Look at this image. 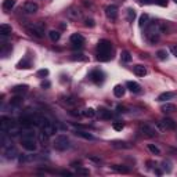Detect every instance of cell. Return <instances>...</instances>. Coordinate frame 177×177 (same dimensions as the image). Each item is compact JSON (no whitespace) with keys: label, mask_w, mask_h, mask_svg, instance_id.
<instances>
[{"label":"cell","mask_w":177,"mask_h":177,"mask_svg":"<svg viewBox=\"0 0 177 177\" xmlns=\"http://www.w3.org/2000/svg\"><path fill=\"white\" fill-rule=\"evenodd\" d=\"M112 168L115 169L116 172H120V173H129V169H127L126 166H123V165H113Z\"/></svg>","instance_id":"obj_33"},{"label":"cell","mask_w":177,"mask_h":177,"mask_svg":"<svg viewBox=\"0 0 177 177\" xmlns=\"http://www.w3.org/2000/svg\"><path fill=\"white\" fill-rule=\"evenodd\" d=\"M157 57L159 58V60H166V58H168V51L166 50H159L158 53H157Z\"/></svg>","instance_id":"obj_36"},{"label":"cell","mask_w":177,"mask_h":177,"mask_svg":"<svg viewBox=\"0 0 177 177\" xmlns=\"http://www.w3.org/2000/svg\"><path fill=\"white\" fill-rule=\"evenodd\" d=\"M11 33V26L7 25V24H2L0 25V35L2 36H8Z\"/></svg>","instance_id":"obj_24"},{"label":"cell","mask_w":177,"mask_h":177,"mask_svg":"<svg viewBox=\"0 0 177 177\" xmlns=\"http://www.w3.org/2000/svg\"><path fill=\"white\" fill-rule=\"evenodd\" d=\"M113 148H124V150H127V148H130V145L127 143H124V141H112L111 143Z\"/></svg>","instance_id":"obj_25"},{"label":"cell","mask_w":177,"mask_h":177,"mask_svg":"<svg viewBox=\"0 0 177 177\" xmlns=\"http://www.w3.org/2000/svg\"><path fill=\"white\" fill-rule=\"evenodd\" d=\"M172 53H173V54H174L176 57H177V47H176V46H174V47H172Z\"/></svg>","instance_id":"obj_46"},{"label":"cell","mask_w":177,"mask_h":177,"mask_svg":"<svg viewBox=\"0 0 177 177\" xmlns=\"http://www.w3.org/2000/svg\"><path fill=\"white\" fill-rule=\"evenodd\" d=\"M174 2H176V3H177V0H174Z\"/></svg>","instance_id":"obj_48"},{"label":"cell","mask_w":177,"mask_h":177,"mask_svg":"<svg viewBox=\"0 0 177 177\" xmlns=\"http://www.w3.org/2000/svg\"><path fill=\"white\" fill-rule=\"evenodd\" d=\"M96 24H94V19H91V18H87L86 19V26H89V28H93Z\"/></svg>","instance_id":"obj_41"},{"label":"cell","mask_w":177,"mask_h":177,"mask_svg":"<svg viewBox=\"0 0 177 177\" xmlns=\"http://www.w3.org/2000/svg\"><path fill=\"white\" fill-rule=\"evenodd\" d=\"M161 111H162V112H165V113L174 112V111H176V105H174V104H170V102H166V104L162 105Z\"/></svg>","instance_id":"obj_22"},{"label":"cell","mask_w":177,"mask_h":177,"mask_svg":"<svg viewBox=\"0 0 177 177\" xmlns=\"http://www.w3.org/2000/svg\"><path fill=\"white\" fill-rule=\"evenodd\" d=\"M4 155H6L7 159H14V158L18 157V151H17L15 148H14L13 145H11V147L4 148Z\"/></svg>","instance_id":"obj_14"},{"label":"cell","mask_w":177,"mask_h":177,"mask_svg":"<svg viewBox=\"0 0 177 177\" xmlns=\"http://www.w3.org/2000/svg\"><path fill=\"white\" fill-rule=\"evenodd\" d=\"M48 36H50V39L53 41H58L61 37V33L58 32V30H50V32H48Z\"/></svg>","instance_id":"obj_30"},{"label":"cell","mask_w":177,"mask_h":177,"mask_svg":"<svg viewBox=\"0 0 177 177\" xmlns=\"http://www.w3.org/2000/svg\"><path fill=\"white\" fill-rule=\"evenodd\" d=\"M133 71L137 76H145L147 75V68L144 65H134L133 67Z\"/></svg>","instance_id":"obj_21"},{"label":"cell","mask_w":177,"mask_h":177,"mask_svg":"<svg viewBox=\"0 0 177 177\" xmlns=\"http://www.w3.org/2000/svg\"><path fill=\"white\" fill-rule=\"evenodd\" d=\"M111 50H112V46H111V41L102 39L98 41V44H97V60L98 61H109L111 58H112V55H111Z\"/></svg>","instance_id":"obj_1"},{"label":"cell","mask_w":177,"mask_h":177,"mask_svg":"<svg viewBox=\"0 0 177 177\" xmlns=\"http://www.w3.org/2000/svg\"><path fill=\"white\" fill-rule=\"evenodd\" d=\"M28 32H29V35H32V36L37 37V39H41L43 33H44V28L40 24H32V25L28 26Z\"/></svg>","instance_id":"obj_6"},{"label":"cell","mask_w":177,"mask_h":177,"mask_svg":"<svg viewBox=\"0 0 177 177\" xmlns=\"http://www.w3.org/2000/svg\"><path fill=\"white\" fill-rule=\"evenodd\" d=\"M41 87H43V89L44 87H50V82H47V80L46 82H41Z\"/></svg>","instance_id":"obj_44"},{"label":"cell","mask_w":177,"mask_h":177,"mask_svg":"<svg viewBox=\"0 0 177 177\" xmlns=\"http://www.w3.org/2000/svg\"><path fill=\"white\" fill-rule=\"evenodd\" d=\"M21 144H22V147L25 148L26 151H29V152L36 151L37 143H36V138H35V133L32 130L26 129L25 131H24L22 137H21Z\"/></svg>","instance_id":"obj_2"},{"label":"cell","mask_w":177,"mask_h":177,"mask_svg":"<svg viewBox=\"0 0 177 177\" xmlns=\"http://www.w3.org/2000/svg\"><path fill=\"white\" fill-rule=\"evenodd\" d=\"M158 127L162 130H173V129H176V122L173 119H170V118H163L158 123Z\"/></svg>","instance_id":"obj_8"},{"label":"cell","mask_w":177,"mask_h":177,"mask_svg":"<svg viewBox=\"0 0 177 177\" xmlns=\"http://www.w3.org/2000/svg\"><path fill=\"white\" fill-rule=\"evenodd\" d=\"M14 6H15V0H4V2H3V4H2L3 10H6V11L11 10Z\"/></svg>","instance_id":"obj_26"},{"label":"cell","mask_w":177,"mask_h":177,"mask_svg":"<svg viewBox=\"0 0 177 177\" xmlns=\"http://www.w3.org/2000/svg\"><path fill=\"white\" fill-rule=\"evenodd\" d=\"M157 3L159 6H166L168 4V0H157Z\"/></svg>","instance_id":"obj_42"},{"label":"cell","mask_w":177,"mask_h":177,"mask_svg":"<svg viewBox=\"0 0 177 177\" xmlns=\"http://www.w3.org/2000/svg\"><path fill=\"white\" fill-rule=\"evenodd\" d=\"M97 115H98L101 119H111L112 118V112H111L109 109H107V108H98V111H97Z\"/></svg>","instance_id":"obj_15"},{"label":"cell","mask_w":177,"mask_h":177,"mask_svg":"<svg viewBox=\"0 0 177 177\" xmlns=\"http://www.w3.org/2000/svg\"><path fill=\"white\" fill-rule=\"evenodd\" d=\"M140 3L141 4H151L152 0H140Z\"/></svg>","instance_id":"obj_45"},{"label":"cell","mask_w":177,"mask_h":177,"mask_svg":"<svg viewBox=\"0 0 177 177\" xmlns=\"http://www.w3.org/2000/svg\"><path fill=\"white\" fill-rule=\"evenodd\" d=\"M148 150H150L154 155H161V150H159L157 145H154V144H148Z\"/></svg>","instance_id":"obj_34"},{"label":"cell","mask_w":177,"mask_h":177,"mask_svg":"<svg viewBox=\"0 0 177 177\" xmlns=\"http://www.w3.org/2000/svg\"><path fill=\"white\" fill-rule=\"evenodd\" d=\"M68 15L71 17V18H78V17L80 15V13H79V11H76L75 8H71V10H69V11H68Z\"/></svg>","instance_id":"obj_38"},{"label":"cell","mask_w":177,"mask_h":177,"mask_svg":"<svg viewBox=\"0 0 177 177\" xmlns=\"http://www.w3.org/2000/svg\"><path fill=\"white\" fill-rule=\"evenodd\" d=\"M174 96H176V93H173V91H165V93H161V94L158 96V101H159V102L168 101V100H172Z\"/></svg>","instance_id":"obj_17"},{"label":"cell","mask_w":177,"mask_h":177,"mask_svg":"<svg viewBox=\"0 0 177 177\" xmlns=\"http://www.w3.org/2000/svg\"><path fill=\"white\" fill-rule=\"evenodd\" d=\"M105 15L108 17L109 19H116V18H118V7H116L115 4L107 6V8H105Z\"/></svg>","instance_id":"obj_10"},{"label":"cell","mask_w":177,"mask_h":177,"mask_svg":"<svg viewBox=\"0 0 177 177\" xmlns=\"http://www.w3.org/2000/svg\"><path fill=\"white\" fill-rule=\"evenodd\" d=\"M126 87L130 90L131 93H140L141 91V86L138 85L137 82H133V80H129L126 83Z\"/></svg>","instance_id":"obj_16"},{"label":"cell","mask_w":177,"mask_h":177,"mask_svg":"<svg viewBox=\"0 0 177 177\" xmlns=\"http://www.w3.org/2000/svg\"><path fill=\"white\" fill-rule=\"evenodd\" d=\"M11 91L14 94H24V93L28 91V86L26 85H19V86H15V87L11 89Z\"/></svg>","instance_id":"obj_23"},{"label":"cell","mask_w":177,"mask_h":177,"mask_svg":"<svg viewBox=\"0 0 177 177\" xmlns=\"http://www.w3.org/2000/svg\"><path fill=\"white\" fill-rule=\"evenodd\" d=\"M147 37L150 39L151 43H155V41L159 40V33H161V26L158 24H150L147 26Z\"/></svg>","instance_id":"obj_4"},{"label":"cell","mask_w":177,"mask_h":177,"mask_svg":"<svg viewBox=\"0 0 177 177\" xmlns=\"http://www.w3.org/2000/svg\"><path fill=\"white\" fill-rule=\"evenodd\" d=\"M75 136L82 137V138H85V140H94V136H93V134H90L89 131H85V130H76L75 131Z\"/></svg>","instance_id":"obj_18"},{"label":"cell","mask_w":177,"mask_h":177,"mask_svg":"<svg viewBox=\"0 0 177 177\" xmlns=\"http://www.w3.org/2000/svg\"><path fill=\"white\" fill-rule=\"evenodd\" d=\"M134 18H136V11L133 8H127V21L129 22H133Z\"/></svg>","instance_id":"obj_32"},{"label":"cell","mask_w":177,"mask_h":177,"mask_svg":"<svg viewBox=\"0 0 177 177\" xmlns=\"http://www.w3.org/2000/svg\"><path fill=\"white\" fill-rule=\"evenodd\" d=\"M76 174H82V176H87L89 174V170L85 168H82L80 165L76 166Z\"/></svg>","instance_id":"obj_35"},{"label":"cell","mask_w":177,"mask_h":177,"mask_svg":"<svg viewBox=\"0 0 177 177\" xmlns=\"http://www.w3.org/2000/svg\"><path fill=\"white\" fill-rule=\"evenodd\" d=\"M138 25H140V28H145V26L150 25V15H148V14L140 15V18H138Z\"/></svg>","instance_id":"obj_20"},{"label":"cell","mask_w":177,"mask_h":177,"mask_svg":"<svg viewBox=\"0 0 177 177\" xmlns=\"http://www.w3.org/2000/svg\"><path fill=\"white\" fill-rule=\"evenodd\" d=\"M112 126H113V129H115V130L119 131V130H122L123 127H124V124H123L122 122H113Z\"/></svg>","instance_id":"obj_39"},{"label":"cell","mask_w":177,"mask_h":177,"mask_svg":"<svg viewBox=\"0 0 177 177\" xmlns=\"http://www.w3.org/2000/svg\"><path fill=\"white\" fill-rule=\"evenodd\" d=\"M19 69H28V68H30V61L28 60V58H24V60H21L19 62H18V65H17Z\"/></svg>","instance_id":"obj_27"},{"label":"cell","mask_w":177,"mask_h":177,"mask_svg":"<svg viewBox=\"0 0 177 177\" xmlns=\"http://www.w3.org/2000/svg\"><path fill=\"white\" fill-rule=\"evenodd\" d=\"M120 60H122L123 62H130L131 61V54L127 50H123L122 53H120Z\"/></svg>","instance_id":"obj_28"},{"label":"cell","mask_w":177,"mask_h":177,"mask_svg":"<svg viewBox=\"0 0 177 177\" xmlns=\"http://www.w3.org/2000/svg\"><path fill=\"white\" fill-rule=\"evenodd\" d=\"M155 173H157L158 176H161V174H162V170H159V169H155Z\"/></svg>","instance_id":"obj_47"},{"label":"cell","mask_w":177,"mask_h":177,"mask_svg":"<svg viewBox=\"0 0 177 177\" xmlns=\"http://www.w3.org/2000/svg\"><path fill=\"white\" fill-rule=\"evenodd\" d=\"M37 8H39V6L33 2H26L24 4V13L25 14H35L37 11Z\"/></svg>","instance_id":"obj_12"},{"label":"cell","mask_w":177,"mask_h":177,"mask_svg":"<svg viewBox=\"0 0 177 177\" xmlns=\"http://www.w3.org/2000/svg\"><path fill=\"white\" fill-rule=\"evenodd\" d=\"M124 91H126V89H124V86H122V85H116L115 87H113V94H115V97H118V98H122L124 96Z\"/></svg>","instance_id":"obj_19"},{"label":"cell","mask_w":177,"mask_h":177,"mask_svg":"<svg viewBox=\"0 0 177 177\" xmlns=\"http://www.w3.org/2000/svg\"><path fill=\"white\" fill-rule=\"evenodd\" d=\"M37 76H39V78H47L48 76V69H39V71H37Z\"/></svg>","instance_id":"obj_37"},{"label":"cell","mask_w":177,"mask_h":177,"mask_svg":"<svg viewBox=\"0 0 177 177\" xmlns=\"http://www.w3.org/2000/svg\"><path fill=\"white\" fill-rule=\"evenodd\" d=\"M71 43L75 48H80L83 44H85V37H83L80 33H74L71 36Z\"/></svg>","instance_id":"obj_9"},{"label":"cell","mask_w":177,"mask_h":177,"mask_svg":"<svg viewBox=\"0 0 177 177\" xmlns=\"http://www.w3.org/2000/svg\"><path fill=\"white\" fill-rule=\"evenodd\" d=\"M90 79H91L94 83H102V80H104V74H102L101 71H98V69L91 71V72H90Z\"/></svg>","instance_id":"obj_13"},{"label":"cell","mask_w":177,"mask_h":177,"mask_svg":"<svg viewBox=\"0 0 177 177\" xmlns=\"http://www.w3.org/2000/svg\"><path fill=\"white\" fill-rule=\"evenodd\" d=\"M162 165H163V169H165V170L166 172H172V166H170V162H163V163H162Z\"/></svg>","instance_id":"obj_40"},{"label":"cell","mask_w":177,"mask_h":177,"mask_svg":"<svg viewBox=\"0 0 177 177\" xmlns=\"http://www.w3.org/2000/svg\"><path fill=\"white\" fill-rule=\"evenodd\" d=\"M82 115L86 116V118H94V116L97 115V111H94L93 108H86L85 111H83Z\"/></svg>","instance_id":"obj_29"},{"label":"cell","mask_w":177,"mask_h":177,"mask_svg":"<svg viewBox=\"0 0 177 177\" xmlns=\"http://www.w3.org/2000/svg\"><path fill=\"white\" fill-rule=\"evenodd\" d=\"M15 126V123H14V120L11 119V118L8 116H2L0 118V129H2V131H4V133H7L11 127Z\"/></svg>","instance_id":"obj_7"},{"label":"cell","mask_w":177,"mask_h":177,"mask_svg":"<svg viewBox=\"0 0 177 177\" xmlns=\"http://www.w3.org/2000/svg\"><path fill=\"white\" fill-rule=\"evenodd\" d=\"M53 145L57 151H67L68 148L71 147V141H69V138L65 136V134H58V136L55 137Z\"/></svg>","instance_id":"obj_3"},{"label":"cell","mask_w":177,"mask_h":177,"mask_svg":"<svg viewBox=\"0 0 177 177\" xmlns=\"http://www.w3.org/2000/svg\"><path fill=\"white\" fill-rule=\"evenodd\" d=\"M140 131L144 134V136H147V137H155L158 134L157 130L152 129V127L148 126V124H141V126H140Z\"/></svg>","instance_id":"obj_11"},{"label":"cell","mask_w":177,"mask_h":177,"mask_svg":"<svg viewBox=\"0 0 177 177\" xmlns=\"http://www.w3.org/2000/svg\"><path fill=\"white\" fill-rule=\"evenodd\" d=\"M24 100H22V96L21 97H14V98H11V101H10V104H11L13 107H19L22 105Z\"/></svg>","instance_id":"obj_31"},{"label":"cell","mask_w":177,"mask_h":177,"mask_svg":"<svg viewBox=\"0 0 177 177\" xmlns=\"http://www.w3.org/2000/svg\"><path fill=\"white\" fill-rule=\"evenodd\" d=\"M39 129H40L41 131H43V133H46L48 137L54 136L55 131H57V129H55V126L50 122V120L47 119V118H44V119H43V122H41V124H40Z\"/></svg>","instance_id":"obj_5"},{"label":"cell","mask_w":177,"mask_h":177,"mask_svg":"<svg viewBox=\"0 0 177 177\" xmlns=\"http://www.w3.org/2000/svg\"><path fill=\"white\" fill-rule=\"evenodd\" d=\"M62 176H72L74 173H71V172H68V170H62V172H60Z\"/></svg>","instance_id":"obj_43"}]
</instances>
